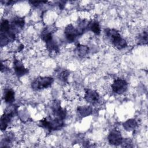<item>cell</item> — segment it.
Listing matches in <instances>:
<instances>
[{"label": "cell", "instance_id": "1", "mask_svg": "<svg viewBox=\"0 0 148 148\" xmlns=\"http://www.w3.org/2000/svg\"><path fill=\"white\" fill-rule=\"evenodd\" d=\"M105 34L112 45L117 49L121 50L127 46V42L120 32L115 29H106Z\"/></svg>", "mask_w": 148, "mask_h": 148}, {"label": "cell", "instance_id": "2", "mask_svg": "<svg viewBox=\"0 0 148 148\" xmlns=\"http://www.w3.org/2000/svg\"><path fill=\"white\" fill-rule=\"evenodd\" d=\"M64 120L56 117L54 119L46 117L40 121V125L50 131L60 130L64 126Z\"/></svg>", "mask_w": 148, "mask_h": 148}, {"label": "cell", "instance_id": "3", "mask_svg": "<svg viewBox=\"0 0 148 148\" xmlns=\"http://www.w3.org/2000/svg\"><path fill=\"white\" fill-rule=\"evenodd\" d=\"M54 79L51 77H38L31 83V87L34 90H41L47 88L51 86Z\"/></svg>", "mask_w": 148, "mask_h": 148}, {"label": "cell", "instance_id": "4", "mask_svg": "<svg viewBox=\"0 0 148 148\" xmlns=\"http://www.w3.org/2000/svg\"><path fill=\"white\" fill-rule=\"evenodd\" d=\"M82 34L79 31L78 28H75L72 24H68L64 29V35L66 40L68 42H73L76 40L77 37Z\"/></svg>", "mask_w": 148, "mask_h": 148}, {"label": "cell", "instance_id": "5", "mask_svg": "<svg viewBox=\"0 0 148 148\" xmlns=\"http://www.w3.org/2000/svg\"><path fill=\"white\" fill-rule=\"evenodd\" d=\"M112 91L117 94H122L126 92L128 88V83L124 79H116L111 85Z\"/></svg>", "mask_w": 148, "mask_h": 148}, {"label": "cell", "instance_id": "6", "mask_svg": "<svg viewBox=\"0 0 148 148\" xmlns=\"http://www.w3.org/2000/svg\"><path fill=\"white\" fill-rule=\"evenodd\" d=\"M108 140L110 145L119 146L122 143L123 138L120 132L117 130H113L108 136Z\"/></svg>", "mask_w": 148, "mask_h": 148}, {"label": "cell", "instance_id": "7", "mask_svg": "<svg viewBox=\"0 0 148 148\" xmlns=\"http://www.w3.org/2000/svg\"><path fill=\"white\" fill-rule=\"evenodd\" d=\"M25 24V21L23 18L16 17L13 18L10 23V28L14 34H16L22 30Z\"/></svg>", "mask_w": 148, "mask_h": 148}, {"label": "cell", "instance_id": "8", "mask_svg": "<svg viewBox=\"0 0 148 148\" xmlns=\"http://www.w3.org/2000/svg\"><path fill=\"white\" fill-rule=\"evenodd\" d=\"M99 94L94 90L88 89L86 91L84 94V98L86 101L91 104H95L99 100Z\"/></svg>", "mask_w": 148, "mask_h": 148}, {"label": "cell", "instance_id": "9", "mask_svg": "<svg viewBox=\"0 0 148 148\" xmlns=\"http://www.w3.org/2000/svg\"><path fill=\"white\" fill-rule=\"evenodd\" d=\"M13 69L18 77H21L28 73V70L24 67L23 64L15 58L13 60Z\"/></svg>", "mask_w": 148, "mask_h": 148}, {"label": "cell", "instance_id": "10", "mask_svg": "<svg viewBox=\"0 0 148 148\" xmlns=\"http://www.w3.org/2000/svg\"><path fill=\"white\" fill-rule=\"evenodd\" d=\"M52 110L53 114L54 115L55 117L58 118L62 120H64L66 116V110L63 109L59 102H56L52 106Z\"/></svg>", "mask_w": 148, "mask_h": 148}, {"label": "cell", "instance_id": "11", "mask_svg": "<svg viewBox=\"0 0 148 148\" xmlns=\"http://www.w3.org/2000/svg\"><path fill=\"white\" fill-rule=\"evenodd\" d=\"M14 116V112H8L5 113L1 117V129L2 131L5 130L10 123Z\"/></svg>", "mask_w": 148, "mask_h": 148}, {"label": "cell", "instance_id": "12", "mask_svg": "<svg viewBox=\"0 0 148 148\" xmlns=\"http://www.w3.org/2000/svg\"><path fill=\"white\" fill-rule=\"evenodd\" d=\"M3 98L6 103L11 104L14 101L15 93L12 89L6 88L4 90Z\"/></svg>", "mask_w": 148, "mask_h": 148}, {"label": "cell", "instance_id": "13", "mask_svg": "<svg viewBox=\"0 0 148 148\" xmlns=\"http://www.w3.org/2000/svg\"><path fill=\"white\" fill-rule=\"evenodd\" d=\"M87 28L97 35L101 34V27L99 23L97 20H92L88 24Z\"/></svg>", "mask_w": 148, "mask_h": 148}, {"label": "cell", "instance_id": "14", "mask_svg": "<svg viewBox=\"0 0 148 148\" xmlns=\"http://www.w3.org/2000/svg\"><path fill=\"white\" fill-rule=\"evenodd\" d=\"M77 112L82 117H87L92 113V108L91 106H80L77 108Z\"/></svg>", "mask_w": 148, "mask_h": 148}, {"label": "cell", "instance_id": "15", "mask_svg": "<svg viewBox=\"0 0 148 148\" xmlns=\"http://www.w3.org/2000/svg\"><path fill=\"white\" fill-rule=\"evenodd\" d=\"M138 125V123L135 119H131L125 121L123 123L124 128L127 131H132L134 130Z\"/></svg>", "mask_w": 148, "mask_h": 148}, {"label": "cell", "instance_id": "16", "mask_svg": "<svg viewBox=\"0 0 148 148\" xmlns=\"http://www.w3.org/2000/svg\"><path fill=\"white\" fill-rule=\"evenodd\" d=\"M88 50L89 49L88 46L80 44L77 45L76 49V53L79 57H83L86 56L88 53Z\"/></svg>", "mask_w": 148, "mask_h": 148}, {"label": "cell", "instance_id": "17", "mask_svg": "<svg viewBox=\"0 0 148 148\" xmlns=\"http://www.w3.org/2000/svg\"><path fill=\"white\" fill-rule=\"evenodd\" d=\"M138 43L139 45H145L147 43V31H143L138 37Z\"/></svg>", "mask_w": 148, "mask_h": 148}, {"label": "cell", "instance_id": "18", "mask_svg": "<svg viewBox=\"0 0 148 148\" xmlns=\"http://www.w3.org/2000/svg\"><path fill=\"white\" fill-rule=\"evenodd\" d=\"M69 75V72L66 70H64L60 73V79L61 80L65 82L68 79Z\"/></svg>", "mask_w": 148, "mask_h": 148}]
</instances>
